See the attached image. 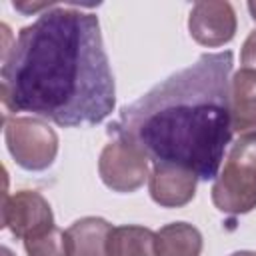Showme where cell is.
<instances>
[{"label":"cell","mask_w":256,"mask_h":256,"mask_svg":"<svg viewBox=\"0 0 256 256\" xmlns=\"http://www.w3.org/2000/svg\"><path fill=\"white\" fill-rule=\"evenodd\" d=\"M2 104L62 128L96 126L116 104L100 22L92 12L52 4L20 28L2 52Z\"/></svg>","instance_id":"1"},{"label":"cell","mask_w":256,"mask_h":256,"mask_svg":"<svg viewBox=\"0 0 256 256\" xmlns=\"http://www.w3.org/2000/svg\"><path fill=\"white\" fill-rule=\"evenodd\" d=\"M230 50L202 54L120 110L110 132L140 148L154 164L214 180L232 140Z\"/></svg>","instance_id":"2"},{"label":"cell","mask_w":256,"mask_h":256,"mask_svg":"<svg viewBox=\"0 0 256 256\" xmlns=\"http://www.w3.org/2000/svg\"><path fill=\"white\" fill-rule=\"evenodd\" d=\"M214 206L232 216L256 208V136H240L212 184Z\"/></svg>","instance_id":"3"},{"label":"cell","mask_w":256,"mask_h":256,"mask_svg":"<svg viewBox=\"0 0 256 256\" xmlns=\"http://www.w3.org/2000/svg\"><path fill=\"white\" fill-rule=\"evenodd\" d=\"M4 140L14 162L30 172L50 168L58 154V134L48 122L36 116L6 118Z\"/></svg>","instance_id":"4"},{"label":"cell","mask_w":256,"mask_h":256,"mask_svg":"<svg viewBox=\"0 0 256 256\" xmlns=\"http://www.w3.org/2000/svg\"><path fill=\"white\" fill-rule=\"evenodd\" d=\"M148 156L130 144L128 140L116 138L108 142L98 158V174L102 182L120 194L138 190L150 176Z\"/></svg>","instance_id":"5"},{"label":"cell","mask_w":256,"mask_h":256,"mask_svg":"<svg viewBox=\"0 0 256 256\" xmlns=\"http://www.w3.org/2000/svg\"><path fill=\"white\" fill-rule=\"evenodd\" d=\"M2 226L16 238H28L54 226V214L48 200L36 190H18L4 196Z\"/></svg>","instance_id":"6"},{"label":"cell","mask_w":256,"mask_h":256,"mask_svg":"<svg viewBox=\"0 0 256 256\" xmlns=\"http://www.w3.org/2000/svg\"><path fill=\"white\" fill-rule=\"evenodd\" d=\"M190 36L208 48L228 44L236 34V12L230 2H196L188 16Z\"/></svg>","instance_id":"7"},{"label":"cell","mask_w":256,"mask_h":256,"mask_svg":"<svg viewBox=\"0 0 256 256\" xmlns=\"http://www.w3.org/2000/svg\"><path fill=\"white\" fill-rule=\"evenodd\" d=\"M198 176L182 166L154 164L148 176V190L152 200L162 208L186 206L196 194Z\"/></svg>","instance_id":"8"},{"label":"cell","mask_w":256,"mask_h":256,"mask_svg":"<svg viewBox=\"0 0 256 256\" xmlns=\"http://www.w3.org/2000/svg\"><path fill=\"white\" fill-rule=\"evenodd\" d=\"M230 118L232 132L256 136V72L240 68L230 80Z\"/></svg>","instance_id":"9"},{"label":"cell","mask_w":256,"mask_h":256,"mask_svg":"<svg viewBox=\"0 0 256 256\" xmlns=\"http://www.w3.org/2000/svg\"><path fill=\"white\" fill-rule=\"evenodd\" d=\"M112 224L100 216H84L66 230L70 256H108Z\"/></svg>","instance_id":"10"},{"label":"cell","mask_w":256,"mask_h":256,"mask_svg":"<svg viewBox=\"0 0 256 256\" xmlns=\"http://www.w3.org/2000/svg\"><path fill=\"white\" fill-rule=\"evenodd\" d=\"M202 234L188 222H172L156 232V256H200Z\"/></svg>","instance_id":"11"},{"label":"cell","mask_w":256,"mask_h":256,"mask_svg":"<svg viewBox=\"0 0 256 256\" xmlns=\"http://www.w3.org/2000/svg\"><path fill=\"white\" fill-rule=\"evenodd\" d=\"M108 256H156V232L136 224L112 226Z\"/></svg>","instance_id":"12"},{"label":"cell","mask_w":256,"mask_h":256,"mask_svg":"<svg viewBox=\"0 0 256 256\" xmlns=\"http://www.w3.org/2000/svg\"><path fill=\"white\" fill-rule=\"evenodd\" d=\"M22 242L28 256H70L66 232H62L58 226L28 236Z\"/></svg>","instance_id":"13"},{"label":"cell","mask_w":256,"mask_h":256,"mask_svg":"<svg viewBox=\"0 0 256 256\" xmlns=\"http://www.w3.org/2000/svg\"><path fill=\"white\" fill-rule=\"evenodd\" d=\"M240 62L242 68H250L256 72V30H252L248 34V38L242 44V52H240Z\"/></svg>","instance_id":"14"},{"label":"cell","mask_w":256,"mask_h":256,"mask_svg":"<svg viewBox=\"0 0 256 256\" xmlns=\"http://www.w3.org/2000/svg\"><path fill=\"white\" fill-rule=\"evenodd\" d=\"M230 256H256V252H252V250H238V252H232Z\"/></svg>","instance_id":"15"},{"label":"cell","mask_w":256,"mask_h":256,"mask_svg":"<svg viewBox=\"0 0 256 256\" xmlns=\"http://www.w3.org/2000/svg\"><path fill=\"white\" fill-rule=\"evenodd\" d=\"M248 10H250V14H252V18H254V22H256V0L248 2Z\"/></svg>","instance_id":"16"},{"label":"cell","mask_w":256,"mask_h":256,"mask_svg":"<svg viewBox=\"0 0 256 256\" xmlns=\"http://www.w3.org/2000/svg\"><path fill=\"white\" fill-rule=\"evenodd\" d=\"M2 254H4V256H12V252H10L8 248H2Z\"/></svg>","instance_id":"17"}]
</instances>
